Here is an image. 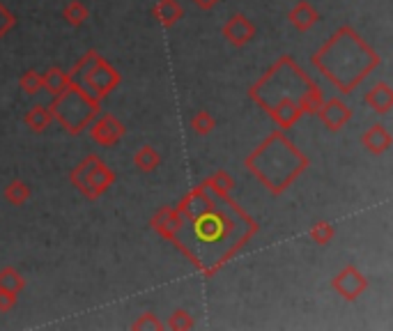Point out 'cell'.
Returning <instances> with one entry per match:
<instances>
[{"label":"cell","mask_w":393,"mask_h":331,"mask_svg":"<svg viewBox=\"0 0 393 331\" xmlns=\"http://www.w3.org/2000/svg\"><path fill=\"white\" fill-rule=\"evenodd\" d=\"M324 48L340 55V60L338 58L316 53L311 58V63L345 94L355 90V87L379 65V55L372 51V48L361 40V35L352 31L350 26H343L338 33H333V37L324 44Z\"/></svg>","instance_id":"6da1fadb"},{"label":"cell","mask_w":393,"mask_h":331,"mask_svg":"<svg viewBox=\"0 0 393 331\" xmlns=\"http://www.w3.org/2000/svg\"><path fill=\"white\" fill-rule=\"evenodd\" d=\"M44 79V90L51 92V94H60L67 85H70V74L63 72L60 67H51L42 74Z\"/></svg>","instance_id":"ffe728a7"},{"label":"cell","mask_w":393,"mask_h":331,"mask_svg":"<svg viewBox=\"0 0 393 331\" xmlns=\"http://www.w3.org/2000/svg\"><path fill=\"white\" fill-rule=\"evenodd\" d=\"M126 134V126L115 118L111 113L97 115V118L90 122V136L97 145L102 148H111V145L120 143Z\"/></svg>","instance_id":"ba28073f"},{"label":"cell","mask_w":393,"mask_h":331,"mask_svg":"<svg viewBox=\"0 0 393 331\" xmlns=\"http://www.w3.org/2000/svg\"><path fill=\"white\" fill-rule=\"evenodd\" d=\"M70 180L83 198L99 200L104 193L113 187L115 173L108 168V166L97 157V154H87L81 163H76L72 168Z\"/></svg>","instance_id":"277c9868"},{"label":"cell","mask_w":393,"mask_h":331,"mask_svg":"<svg viewBox=\"0 0 393 331\" xmlns=\"http://www.w3.org/2000/svg\"><path fill=\"white\" fill-rule=\"evenodd\" d=\"M16 301H18V295L0 290V313H9V310H14Z\"/></svg>","instance_id":"f546056e"},{"label":"cell","mask_w":393,"mask_h":331,"mask_svg":"<svg viewBox=\"0 0 393 331\" xmlns=\"http://www.w3.org/2000/svg\"><path fill=\"white\" fill-rule=\"evenodd\" d=\"M152 230L154 232H159V235L163 239H173V235L178 232L180 228V214H178V207H173V205H163L159 212L152 217Z\"/></svg>","instance_id":"4fadbf2b"},{"label":"cell","mask_w":393,"mask_h":331,"mask_svg":"<svg viewBox=\"0 0 393 331\" xmlns=\"http://www.w3.org/2000/svg\"><path fill=\"white\" fill-rule=\"evenodd\" d=\"M48 109L53 113V120L60 122L67 134H81L102 113V102L87 94L81 85L70 83L60 94H53Z\"/></svg>","instance_id":"3957f363"},{"label":"cell","mask_w":393,"mask_h":331,"mask_svg":"<svg viewBox=\"0 0 393 331\" xmlns=\"http://www.w3.org/2000/svg\"><path fill=\"white\" fill-rule=\"evenodd\" d=\"M221 33H223L225 40H228V44L242 48L253 40L255 33H258V28H255V23L247 14H232L228 21H225Z\"/></svg>","instance_id":"30bf717a"},{"label":"cell","mask_w":393,"mask_h":331,"mask_svg":"<svg viewBox=\"0 0 393 331\" xmlns=\"http://www.w3.org/2000/svg\"><path fill=\"white\" fill-rule=\"evenodd\" d=\"M131 329H156V331H161V329H166V325L159 322V320H156V315H152V313H143V315L131 325Z\"/></svg>","instance_id":"f1b7e54d"},{"label":"cell","mask_w":393,"mask_h":331,"mask_svg":"<svg viewBox=\"0 0 393 331\" xmlns=\"http://www.w3.org/2000/svg\"><path fill=\"white\" fill-rule=\"evenodd\" d=\"M193 318L189 310H184V308H178V310H173L171 318H168V322H166V329H171V331H189L193 329Z\"/></svg>","instance_id":"484cf974"},{"label":"cell","mask_w":393,"mask_h":331,"mask_svg":"<svg viewBox=\"0 0 393 331\" xmlns=\"http://www.w3.org/2000/svg\"><path fill=\"white\" fill-rule=\"evenodd\" d=\"M308 235L311 239L316 242L318 246H327L333 242V235H336V230H333V226L329 221H318V223H313V228L308 230Z\"/></svg>","instance_id":"d4e9b609"},{"label":"cell","mask_w":393,"mask_h":331,"mask_svg":"<svg viewBox=\"0 0 393 331\" xmlns=\"http://www.w3.org/2000/svg\"><path fill=\"white\" fill-rule=\"evenodd\" d=\"M3 196H5L7 202H12L14 207H21V205H26L28 200H31L33 191H31V187H28L23 180H12L5 187Z\"/></svg>","instance_id":"d6986e66"},{"label":"cell","mask_w":393,"mask_h":331,"mask_svg":"<svg viewBox=\"0 0 393 331\" xmlns=\"http://www.w3.org/2000/svg\"><path fill=\"white\" fill-rule=\"evenodd\" d=\"M16 26V16H14V12H9V9L0 3V40L12 31V28Z\"/></svg>","instance_id":"83f0119b"},{"label":"cell","mask_w":393,"mask_h":331,"mask_svg":"<svg viewBox=\"0 0 393 331\" xmlns=\"http://www.w3.org/2000/svg\"><path fill=\"white\" fill-rule=\"evenodd\" d=\"M366 104H368V109L375 111L377 115L391 113V109H393V90H391V85L387 81L375 83L368 90V94H366Z\"/></svg>","instance_id":"5bb4252c"},{"label":"cell","mask_w":393,"mask_h":331,"mask_svg":"<svg viewBox=\"0 0 393 331\" xmlns=\"http://www.w3.org/2000/svg\"><path fill=\"white\" fill-rule=\"evenodd\" d=\"M97 58H99V51H97V48H90V51H85L81 55V60H76L72 70L67 72V74H70V83H74V85L81 83V79L87 74V70H90V67L95 65Z\"/></svg>","instance_id":"603a6c76"},{"label":"cell","mask_w":393,"mask_h":331,"mask_svg":"<svg viewBox=\"0 0 393 331\" xmlns=\"http://www.w3.org/2000/svg\"><path fill=\"white\" fill-rule=\"evenodd\" d=\"M361 145L370 154H377V157H379V154H387L391 150L393 136H391V131L387 129L384 124H372V126H368V129L361 134Z\"/></svg>","instance_id":"8fae6325"},{"label":"cell","mask_w":393,"mask_h":331,"mask_svg":"<svg viewBox=\"0 0 393 331\" xmlns=\"http://www.w3.org/2000/svg\"><path fill=\"white\" fill-rule=\"evenodd\" d=\"M191 129L198 136H210L216 129V120L214 115H210L208 111H198L191 118Z\"/></svg>","instance_id":"4316f807"},{"label":"cell","mask_w":393,"mask_h":331,"mask_svg":"<svg viewBox=\"0 0 393 331\" xmlns=\"http://www.w3.org/2000/svg\"><path fill=\"white\" fill-rule=\"evenodd\" d=\"M18 87L26 94H37L44 90V79L37 70H26L21 76H18Z\"/></svg>","instance_id":"cb8c5ba5"},{"label":"cell","mask_w":393,"mask_h":331,"mask_svg":"<svg viewBox=\"0 0 393 331\" xmlns=\"http://www.w3.org/2000/svg\"><path fill=\"white\" fill-rule=\"evenodd\" d=\"M191 3L195 5V7H200V9H205V12H210V9H214L216 5L221 3V0H191Z\"/></svg>","instance_id":"4dcf8cb0"},{"label":"cell","mask_w":393,"mask_h":331,"mask_svg":"<svg viewBox=\"0 0 393 331\" xmlns=\"http://www.w3.org/2000/svg\"><path fill=\"white\" fill-rule=\"evenodd\" d=\"M134 166L141 173H154L161 166V154H159V150H154L152 145H143V148L134 154Z\"/></svg>","instance_id":"ac0fdd59"},{"label":"cell","mask_w":393,"mask_h":331,"mask_svg":"<svg viewBox=\"0 0 393 331\" xmlns=\"http://www.w3.org/2000/svg\"><path fill=\"white\" fill-rule=\"evenodd\" d=\"M0 290L12 292V295H21L26 290V278L14 267H3L0 269Z\"/></svg>","instance_id":"44dd1931"},{"label":"cell","mask_w":393,"mask_h":331,"mask_svg":"<svg viewBox=\"0 0 393 331\" xmlns=\"http://www.w3.org/2000/svg\"><path fill=\"white\" fill-rule=\"evenodd\" d=\"M331 288H333V292H338V295L345 301H355L357 297H361L363 292H366L368 278L363 276V271L357 269L355 265H348L331 278Z\"/></svg>","instance_id":"8992f818"},{"label":"cell","mask_w":393,"mask_h":331,"mask_svg":"<svg viewBox=\"0 0 393 331\" xmlns=\"http://www.w3.org/2000/svg\"><path fill=\"white\" fill-rule=\"evenodd\" d=\"M288 21L294 26V31L308 33L311 28L320 21V12L316 9V5L308 3V0H297V3H294V7L290 9Z\"/></svg>","instance_id":"7c38bea8"},{"label":"cell","mask_w":393,"mask_h":331,"mask_svg":"<svg viewBox=\"0 0 393 331\" xmlns=\"http://www.w3.org/2000/svg\"><path fill=\"white\" fill-rule=\"evenodd\" d=\"M23 122H26V126H28L31 131L42 134L44 129H48V126H51V122H53V113H51V109H48V106L37 104V106H33V109L26 113Z\"/></svg>","instance_id":"2e32d148"},{"label":"cell","mask_w":393,"mask_h":331,"mask_svg":"<svg viewBox=\"0 0 393 331\" xmlns=\"http://www.w3.org/2000/svg\"><path fill=\"white\" fill-rule=\"evenodd\" d=\"M203 187L212 193H216V196H228V193L235 189V180H232V175H228V170L219 168L203 182Z\"/></svg>","instance_id":"e0dca14e"},{"label":"cell","mask_w":393,"mask_h":331,"mask_svg":"<svg viewBox=\"0 0 393 331\" xmlns=\"http://www.w3.org/2000/svg\"><path fill=\"white\" fill-rule=\"evenodd\" d=\"M152 14L163 28H173L175 23H180L184 18V7L180 5V0H159V3L154 5Z\"/></svg>","instance_id":"9a60e30c"},{"label":"cell","mask_w":393,"mask_h":331,"mask_svg":"<svg viewBox=\"0 0 393 331\" xmlns=\"http://www.w3.org/2000/svg\"><path fill=\"white\" fill-rule=\"evenodd\" d=\"M63 16L67 23L76 28V26H83L87 18H90V9H87V5L81 3V0H70L63 9Z\"/></svg>","instance_id":"7402d4cb"},{"label":"cell","mask_w":393,"mask_h":331,"mask_svg":"<svg viewBox=\"0 0 393 331\" xmlns=\"http://www.w3.org/2000/svg\"><path fill=\"white\" fill-rule=\"evenodd\" d=\"M247 168L269 189V193L279 196L308 168V157L294 148L283 131H274L247 157Z\"/></svg>","instance_id":"7a4b0ae2"},{"label":"cell","mask_w":393,"mask_h":331,"mask_svg":"<svg viewBox=\"0 0 393 331\" xmlns=\"http://www.w3.org/2000/svg\"><path fill=\"white\" fill-rule=\"evenodd\" d=\"M225 223L228 221H225L223 214L216 212L210 202V207L198 212V217L193 219V232L200 242H216L225 235V230H230V226H225Z\"/></svg>","instance_id":"52a82bcc"},{"label":"cell","mask_w":393,"mask_h":331,"mask_svg":"<svg viewBox=\"0 0 393 331\" xmlns=\"http://www.w3.org/2000/svg\"><path fill=\"white\" fill-rule=\"evenodd\" d=\"M120 81H122L120 72H117L106 58L99 55L78 85H81L90 97H95L97 102H102L104 97H108L117 85H120Z\"/></svg>","instance_id":"5b68a950"},{"label":"cell","mask_w":393,"mask_h":331,"mask_svg":"<svg viewBox=\"0 0 393 331\" xmlns=\"http://www.w3.org/2000/svg\"><path fill=\"white\" fill-rule=\"evenodd\" d=\"M316 115L322 120V124L327 126L329 131H338V129H343V126H345L352 120L350 106L343 102V99H338V97H331V99L322 102Z\"/></svg>","instance_id":"9c48e42d"}]
</instances>
